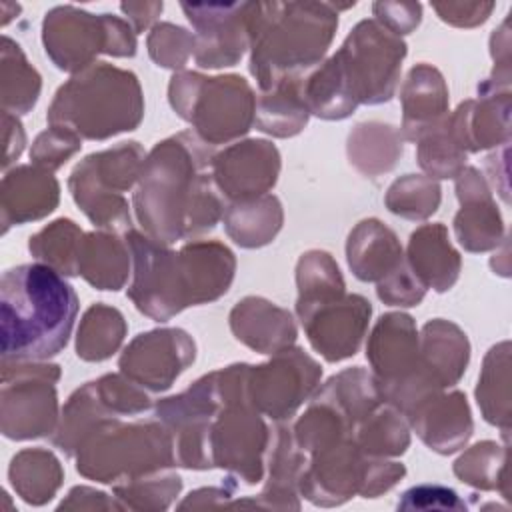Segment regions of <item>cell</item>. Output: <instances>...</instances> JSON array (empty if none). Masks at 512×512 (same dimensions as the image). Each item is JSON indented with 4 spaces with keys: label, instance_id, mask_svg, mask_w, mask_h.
<instances>
[{
    "label": "cell",
    "instance_id": "obj_1",
    "mask_svg": "<svg viewBox=\"0 0 512 512\" xmlns=\"http://www.w3.org/2000/svg\"><path fill=\"white\" fill-rule=\"evenodd\" d=\"M212 162V150L192 132L158 142L144 158L134 210L152 240L172 244L212 230L224 218Z\"/></svg>",
    "mask_w": 512,
    "mask_h": 512
},
{
    "label": "cell",
    "instance_id": "obj_2",
    "mask_svg": "<svg viewBox=\"0 0 512 512\" xmlns=\"http://www.w3.org/2000/svg\"><path fill=\"white\" fill-rule=\"evenodd\" d=\"M78 296L48 264H20L0 280L2 362H40L60 354L74 328Z\"/></svg>",
    "mask_w": 512,
    "mask_h": 512
},
{
    "label": "cell",
    "instance_id": "obj_3",
    "mask_svg": "<svg viewBox=\"0 0 512 512\" xmlns=\"http://www.w3.org/2000/svg\"><path fill=\"white\" fill-rule=\"evenodd\" d=\"M338 18L330 4H250V72L262 92L300 80L328 50Z\"/></svg>",
    "mask_w": 512,
    "mask_h": 512
},
{
    "label": "cell",
    "instance_id": "obj_4",
    "mask_svg": "<svg viewBox=\"0 0 512 512\" xmlns=\"http://www.w3.org/2000/svg\"><path fill=\"white\" fill-rule=\"evenodd\" d=\"M144 114L138 78L110 64H92L58 88L50 126H62L88 140L134 130Z\"/></svg>",
    "mask_w": 512,
    "mask_h": 512
},
{
    "label": "cell",
    "instance_id": "obj_5",
    "mask_svg": "<svg viewBox=\"0 0 512 512\" xmlns=\"http://www.w3.org/2000/svg\"><path fill=\"white\" fill-rule=\"evenodd\" d=\"M76 470L98 482L132 480L176 464L174 438L164 424L96 422L78 444Z\"/></svg>",
    "mask_w": 512,
    "mask_h": 512
},
{
    "label": "cell",
    "instance_id": "obj_6",
    "mask_svg": "<svg viewBox=\"0 0 512 512\" xmlns=\"http://www.w3.org/2000/svg\"><path fill=\"white\" fill-rule=\"evenodd\" d=\"M172 108L196 128L206 144H224L250 130L256 96L242 76L206 78L194 72L174 74L170 80Z\"/></svg>",
    "mask_w": 512,
    "mask_h": 512
},
{
    "label": "cell",
    "instance_id": "obj_7",
    "mask_svg": "<svg viewBox=\"0 0 512 512\" xmlns=\"http://www.w3.org/2000/svg\"><path fill=\"white\" fill-rule=\"evenodd\" d=\"M142 164L144 150L138 142H122L86 156L70 174L68 186L76 204L96 226L130 230L128 202L122 192L140 178Z\"/></svg>",
    "mask_w": 512,
    "mask_h": 512
},
{
    "label": "cell",
    "instance_id": "obj_8",
    "mask_svg": "<svg viewBox=\"0 0 512 512\" xmlns=\"http://www.w3.org/2000/svg\"><path fill=\"white\" fill-rule=\"evenodd\" d=\"M42 40L52 62L66 72H82L92 66L96 54L134 56L136 38L130 26L110 14L92 16L72 6H60L46 14Z\"/></svg>",
    "mask_w": 512,
    "mask_h": 512
},
{
    "label": "cell",
    "instance_id": "obj_9",
    "mask_svg": "<svg viewBox=\"0 0 512 512\" xmlns=\"http://www.w3.org/2000/svg\"><path fill=\"white\" fill-rule=\"evenodd\" d=\"M406 44L374 20H362L334 54L356 104H382L394 96Z\"/></svg>",
    "mask_w": 512,
    "mask_h": 512
},
{
    "label": "cell",
    "instance_id": "obj_10",
    "mask_svg": "<svg viewBox=\"0 0 512 512\" xmlns=\"http://www.w3.org/2000/svg\"><path fill=\"white\" fill-rule=\"evenodd\" d=\"M56 364L2 362V434L10 440L46 436L56 424Z\"/></svg>",
    "mask_w": 512,
    "mask_h": 512
},
{
    "label": "cell",
    "instance_id": "obj_11",
    "mask_svg": "<svg viewBox=\"0 0 512 512\" xmlns=\"http://www.w3.org/2000/svg\"><path fill=\"white\" fill-rule=\"evenodd\" d=\"M126 242L134 260L128 296L136 308L154 320H168L184 310L188 302L180 280L178 252L136 230L126 232Z\"/></svg>",
    "mask_w": 512,
    "mask_h": 512
},
{
    "label": "cell",
    "instance_id": "obj_12",
    "mask_svg": "<svg viewBox=\"0 0 512 512\" xmlns=\"http://www.w3.org/2000/svg\"><path fill=\"white\" fill-rule=\"evenodd\" d=\"M270 434L258 410L248 402L226 404L210 424V458L212 466L234 472L246 484L262 480V456L268 448Z\"/></svg>",
    "mask_w": 512,
    "mask_h": 512
},
{
    "label": "cell",
    "instance_id": "obj_13",
    "mask_svg": "<svg viewBox=\"0 0 512 512\" xmlns=\"http://www.w3.org/2000/svg\"><path fill=\"white\" fill-rule=\"evenodd\" d=\"M320 374V366L302 350H280L268 364L250 366V402L274 420L288 418L310 396Z\"/></svg>",
    "mask_w": 512,
    "mask_h": 512
},
{
    "label": "cell",
    "instance_id": "obj_14",
    "mask_svg": "<svg viewBox=\"0 0 512 512\" xmlns=\"http://www.w3.org/2000/svg\"><path fill=\"white\" fill-rule=\"evenodd\" d=\"M374 458L362 452L354 438H346L312 454L298 488L316 506H338L354 494L364 496Z\"/></svg>",
    "mask_w": 512,
    "mask_h": 512
},
{
    "label": "cell",
    "instance_id": "obj_15",
    "mask_svg": "<svg viewBox=\"0 0 512 512\" xmlns=\"http://www.w3.org/2000/svg\"><path fill=\"white\" fill-rule=\"evenodd\" d=\"M296 312L314 350H318L328 362H338L356 354L364 338L372 306L358 294H342L338 298L296 306Z\"/></svg>",
    "mask_w": 512,
    "mask_h": 512
},
{
    "label": "cell",
    "instance_id": "obj_16",
    "mask_svg": "<svg viewBox=\"0 0 512 512\" xmlns=\"http://www.w3.org/2000/svg\"><path fill=\"white\" fill-rule=\"evenodd\" d=\"M194 360V342L180 328L138 334L120 356V370L138 386L168 390L176 376Z\"/></svg>",
    "mask_w": 512,
    "mask_h": 512
},
{
    "label": "cell",
    "instance_id": "obj_17",
    "mask_svg": "<svg viewBox=\"0 0 512 512\" xmlns=\"http://www.w3.org/2000/svg\"><path fill=\"white\" fill-rule=\"evenodd\" d=\"M196 26L194 58L202 68L234 66L250 44V4H182Z\"/></svg>",
    "mask_w": 512,
    "mask_h": 512
},
{
    "label": "cell",
    "instance_id": "obj_18",
    "mask_svg": "<svg viewBox=\"0 0 512 512\" xmlns=\"http://www.w3.org/2000/svg\"><path fill=\"white\" fill-rule=\"evenodd\" d=\"M280 156L266 140H246L214 154L212 172L224 196L242 202L264 196L278 178Z\"/></svg>",
    "mask_w": 512,
    "mask_h": 512
},
{
    "label": "cell",
    "instance_id": "obj_19",
    "mask_svg": "<svg viewBox=\"0 0 512 512\" xmlns=\"http://www.w3.org/2000/svg\"><path fill=\"white\" fill-rule=\"evenodd\" d=\"M418 436L440 454H452L472 434L470 410L462 392L442 396L436 392L422 398L408 412Z\"/></svg>",
    "mask_w": 512,
    "mask_h": 512
},
{
    "label": "cell",
    "instance_id": "obj_20",
    "mask_svg": "<svg viewBox=\"0 0 512 512\" xmlns=\"http://www.w3.org/2000/svg\"><path fill=\"white\" fill-rule=\"evenodd\" d=\"M180 280L188 306L222 296L234 278V254L220 242H192L178 252Z\"/></svg>",
    "mask_w": 512,
    "mask_h": 512
},
{
    "label": "cell",
    "instance_id": "obj_21",
    "mask_svg": "<svg viewBox=\"0 0 512 512\" xmlns=\"http://www.w3.org/2000/svg\"><path fill=\"white\" fill-rule=\"evenodd\" d=\"M56 178L38 166H18L2 178V230L50 214L58 204Z\"/></svg>",
    "mask_w": 512,
    "mask_h": 512
},
{
    "label": "cell",
    "instance_id": "obj_22",
    "mask_svg": "<svg viewBox=\"0 0 512 512\" xmlns=\"http://www.w3.org/2000/svg\"><path fill=\"white\" fill-rule=\"evenodd\" d=\"M456 192L462 202V210L456 214L454 220L460 244L470 252L494 248L502 234L500 216L476 168L460 170Z\"/></svg>",
    "mask_w": 512,
    "mask_h": 512
},
{
    "label": "cell",
    "instance_id": "obj_23",
    "mask_svg": "<svg viewBox=\"0 0 512 512\" xmlns=\"http://www.w3.org/2000/svg\"><path fill=\"white\" fill-rule=\"evenodd\" d=\"M230 326L238 340L262 354L290 348L296 338L292 316L264 298H244L230 312Z\"/></svg>",
    "mask_w": 512,
    "mask_h": 512
},
{
    "label": "cell",
    "instance_id": "obj_24",
    "mask_svg": "<svg viewBox=\"0 0 512 512\" xmlns=\"http://www.w3.org/2000/svg\"><path fill=\"white\" fill-rule=\"evenodd\" d=\"M448 90L440 72L428 64L410 70L402 86L404 120L402 130L408 140H418L424 132L446 118Z\"/></svg>",
    "mask_w": 512,
    "mask_h": 512
},
{
    "label": "cell",
    "instance_id": "obj_25",
    "mask_svg": "<svg viewBox=\"0 0 512 512\" xmlns=\"http://www.w3.org/2000/svg\"><path fill=\"white\" fill-rule=\"evenodd\" d=\"M346 254L354 276L364 282H380L404 262L396 234L374 218L350 232Z\"/></svg>",
    "mask_w": 512,
    "mask_h": 512
},
{
    "label": "cell",
    "instance_id": "obj_26",
    "mask_svg": "<svg viewBox=\"0 0 512 512\" xmlns=\"http://www.w3.org/2000/svg\"><path fill=\"white\" fill-rule=\"evenodd\" d=\"M408 266L424 288L432 286L436 292L452 288L460 272V256L450 246L444 224H426L412 232Z\"/></svg>",
    "mask_w": 512,
    "mask_h": 512
},
{
    "label": "cell",
    "instance_id": "obj_27",
    "mask_svg": "<svg viewBox=\"0 0 512 512\" xmlns=\"http://www.w3.org/2000/svg\"><path fill=\"white\" fill-rule=\"evenodd\" d=\"M468 352L466 334L458 326L442 318L424 324L420 364L440 388L458 382L466 370Z\"/></svg>",
    "mask_w": 512,
    "mask_h": 512
},
{
    "label": "cell",
    "instance_id": "obj_28",
    "mask_svg": "<svg viewBox=\"0 0 512 512\" xmlns=\"http://www.w3.org/2000/svg\"><path fill=\"white\" fill-rule=\"evenodd\" d=\"M130 248L106 232L84 234L78 258V274L98 290H118L126 282Z\"/></svg>",
    "mask_w": 512,
    "mask_h": 512
},
{
    "label": "cell",
    "instance_id": "obj_29",
    "mask_svg": "<svg viewBox=\"0 0 512 512\" xmlns=\"http://www.w3.org/2000/svg\"><path fill=\"white\" fill-rule=\"evenodd\" d=\"M8 478L18 496L32 504L42 506L50 502L62 484L64 472L58 458L42 448H28L10 460Z\"/></svg>",
    "mask_w": 512,
    "mask_h": 512
},
{
    "label": "cell",
    "instance_id": "obj_30",
    "mask_svg": "<svg viewBox=\"0 0 512 512\" xmlns=\"http://www.w3.org/2000/svg\"><path fill=\"white\" fill-rule=\"evenodd\" d=\"M224 224L236 244L258 248L268 244L282 226V206L274 196L234 202L224 212Z\"/></svg>",
    "mask_w": 512,
    "mask_h": 512
},
{
    "label": "cell",
    "instance_id": "obj_31",
    "mask_svg": "<svg viewBox=\"0 0 512 512\" xmlns=\"http://www.w3.org/2000/svg\"><path fill=\"white\" fill-rule=\"evenodd\" d=\"M300 80H284L262 96L256 102L254 124L258 130L272 136H294L298 134L308 120V108L302 100Z\"/></svg>",
    "mask_w": 512,
    "mask_h": 512
},
{
    "label": "cell",
    "instance_id": "obj_32",
    "mask_svg": "<svg viewBox=\"0 0 512 512\" xmlns=\"http://www.w3.org/2000/svg\"><path fill=\"white\" fill-rule=\"evenodd\" d=\"M402 154V142L398 132L380 122L358 124L348 138L350 162L368 176L388 172L396 158Z\"/></svg>",
    "mask_w": 512,
    "mask_h": 512
},
{
    "label": "cell",
    "instance_id": "obj_33",
    "mask_svg": "<svg viewBox=\"0 0 512 512\" xmlns=\"http://www.w3.org/2000/svg\"><path fill=\"white\" fill-rule=\"evenodd\" d=\"M40 74L28 64L20 46L2 38V112L26 114L38 100Z\"/></svg>",
    "mask_w": 512,
    "mask_h": 512
},
{
    "label": "cell",
    "instance_id": "obj_34",
    "mask_svg": "<svg viewBox=\"0 0 512 512\" xmlns=\"http://www.w3.org/2000/svg\"><path fill=\"white\" fill-rule=\"evenodd\" d=\"M126 334V324L116 308L94 304L86 310L78 328L76 350L82 360L100 362L110 358Z\"/></svg>",
    "mask_w": 512,
    "mask_h": 512
},
{
    "label": "cell",
    "instance_id": "obj_35",
    "mask_svg": "<svg viewBox=\"0 0 512 512\" xmlns=\"http://www.w3.org/2000/svg\"><path fill=\"white\" fill-rule=\"evenodd\" d=\"M82 230L68 218H60L30 236L28 250L34 258L42 260V264L52 266L64 276L78 274V258L82 246Z\"/></svg>",
    "mask_w": 512,
    "mask_h": 512
},
{
    "label": "cell",
    "instance_id": "obj_36",
    "mask_svg": "<svg viewBox=\"0 0 512 512\" xmlns=\"http://www.w3.org/2000/svg\"><path fill=\"white\" fill-rule=\"evenodd\" d=\"M354 442L368 456H398L408 448V426L394 408L370 412L354 430Z\"/></svg>",
    "mask_w": 512,
    "mask_h": 512
},
{
    "label": "cell",
    "instance_id": "obj_37",
    "mask_svg": "<svg viewBox=\"0 0 512 512\" xmlns=\"http://www.w3.org/2000/svg\"><path fill=\"white\" fill-rule=\"evenodd\" d=\"M298 304L306 306L330 298H338L344 294V280L336 262L326 252L312 250L302 254L298 262Z\"/></svg>",
    "mask_w": 512,
    "mask_h": 512
},
{
    "label": "cell",
    "instance_id": "obj_38",
    "mask_svg": "<svg viewBox=\"0 0 512 512\" xmlns=\"http://www.w3.org/2000/svg\"><path fill=\"white\" fill-rule=\"evenodd\" d=\"M440 204V186L426 176L406 174L398 178L388 194L386 206L390 212L408 218V220H424L436 212Z\"/></svg>",
    "mask_w": 512,
    "mask_h": 512
},
{
    "label": "cell",
    "instance_id": "obj_39",
    "mask_svg": "<svg viewBox=\"0 0 512 512\" xmlns=\"http://www.w3.org/2000/svg\"><path fill=\"white\" fill-rule=\"evenodd\" d=\"M466 154L456 144L448 128V116L418 138V162L436 178H454L464 170Z\"/></svg>",
    "mask_w": 512,
    "mask_h": 512
},
{
    "label": "cell",
    "instance_id": "obj_40",
    "mask_svg": "<svg viewBox=\"0 0 512 512\" xmlns=\"http://www.w3.org/2000/svg\"><path fill=\"white\" fill-rule=\"evenodd\" d=\"M180 488H182V480L178 474L152 472V474L116 484L114 492L124 502L126 508L164 510L170 506L174 496H178Z\"/></svg>",
    "mask_w": 512,
    "mask_h": 512
},
{
    "label": "cell",
    "instance_id": "obj_41",
    "mask_svg": "<svg viewBox=\"0 0 512 512\" xmlns=\"http://www.w3.org/2000/svg\"><path fill=\"white\" fill-rule=\"evenodd\" d=\"M80 148V136L62 126H50L46 132L38 134L30 148V158L34 166L44 170L60 168L76 150Z\"/></svg>",
    "mask_w": 512,
    "mask_h": 512
},
{
    "label": "cell",
    "instance_id": "obj_42",
    "mask_svg": "<svg viewBox=\"0 0 512 512\" xmlns=\"http://www.w3.org/2000/svg\"><path fill=\"white\" fill-rule=\"evenodd\" d=\"M498 446L494 442H482L472 446L470 452H466L458 462L454 464V474L472 486L494 490L496 488V464L498 462Z\"/></svg>",
    "mask_w": 512,
    "mask_h": 512
},
{
    "label": "cell",
    "instance_id": "obj_43",
    "mask_svg": "<svg viewBox=\"0 0 512 512\" xmlns=\"http://www.w3.org/2000/svg\"><path fill=\"white\" fill-rule=\"evenodd\" d=\"M150 56L158 66L164 68H180L186 58L192 54L194 38L186 34L184 28L172 24H160L148 38Z\"/></svg>",
    "mask_w": 512,
    "mask_h": 512
},
{
    "label": "cell",
    "instance_id": "obj_44",
    "mask_svg": "<svg viewBox=\"0 0 512 512\" xmlns=\"http://www.w3.org/2000/svg\"><path fill=\"white\" fill-rule=\"evenodd\" d=\"M378 298L390 306H418L424 298V284L414 276L410 266L402 262L394 272L378 282Z\"/></svg>",
    "mask_w": 512,
    "mask_h": 512
},
{
    "label": "cell",
    "instance_id": "obj_45",
    "mask_svg": "<svg viewBox=\"0 0 512 512\" xmlns=\"http://www.w3.org/2000/svg\"><path fill=\"white\" fill-rule=\"evenodd\" d=\"M464 510L460 496L446 486L438 484H420L412 486L398 500V510Z\"/></svg>",
    "mask_w": 512,
    "mask_h": 512
},
{
    "label": "cell",
    "instance_id": "obj_46",
    "mask_svg": "<svg viewBox=\"0 0 512 512\" xmlns=\"http://www.w3.org/2000/svg\"><path fill=\"white\" fill-rule=\"evenodd\" d=\"M2 124H4V160L2 168H8L24 150V130L16 114L2 112Z\"/></svg>",
    "mask_w": 512,
    "mask_h": 512
},
{
    "label": "cell",
    "instance_id": "obj_47",
    "mask_svg": "<svg viewBox=\"0 0 512 512\" xmlns=\"http://www.w3.org/2000/svg\"><path fill=\"white\" fill-rule=\"evenodd\" d=\"M64 508H124V504H116L114 500H108L104 492H96L92 488L86 486H78L72 488L68 498L62 500V504L58 506V510Z\"/></svg>",
    "mask_w": 512,
    "mask_h": 512
}]
</instances>
